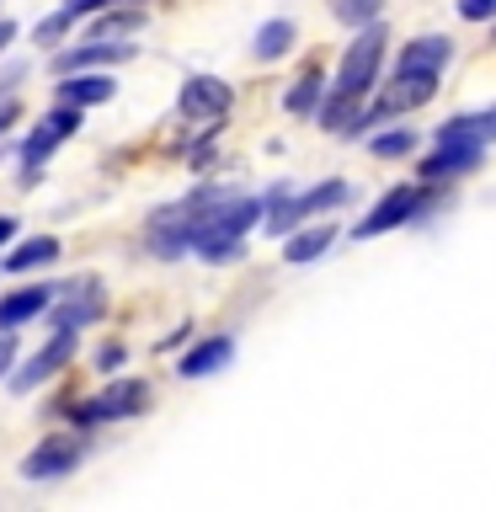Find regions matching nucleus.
I'll list each match as a JSON object with an SVG mask.
<instances>
[{
	"label": "nucleus",
	"instance_id": "20",
	"mask_svg": "<svg viewBox=\"0 0 496 512\" xmlns=\"http://www.w3.org/2000/svg\"><path fill=\"white\" fill-rule=\"evenodd\" d=\"M70 27H75V11H48L38 27H32V43L38 48H59L64 38H70Z\"/></svg>",
	"mask_w": 496,
	"mask_h": 512
},
{
	"label": "nucleus",
	"instance_id": "23",
	"mask_svg": "<svg viewBox=\"0 0 496 512\" xmlns=\"http://www.w3.org/2000/svg\"><path fill=\"white\" fill-rule=\"evenodd\" d=\"M22 80H27V64H6V70H0V102H11V96L22 91Z\"/></svg>",
	"mask_w": 496,
	"mask_h": 512
},
{
	"label": "nucleus",
	"instance_id": "21",
	"mask_svg": "<svg viewBox=\"0 0 496 512\" xmlns=\"http://www.w3.org/2000/svg\"><path fill=\"white\" fill-rule=\"evenodd\" d=\"M368 150H374L379 160H400L416 150V128H390V134H374L368 139Z\"/></svg>",
	"mask_w": 496,
	"mask_h": 512
},
{
	"label": "nucleus",
	"instance_id": "15",
	"mask_svg": "<svg viewBox=\"0 0 496 512\" xmlns=\"http://www.w3.org/2000/svg\"><path fill=\"white\" fill-rule=\"evenodd\" d=\"M331 240H336V224H310V230H288L283 235V262H315V256H326L331 251Z\"/></svg>",
	"mask_w": 496,
	"mask_h": 512
},
{
	"label": "nucleus",
	"instance_id": "27",
	"mask_svg": "<svg viewBox=\"0 0 496 512\" xmlns=\"http://www.w3.org/2000/svg\"><path fill=\"white\" fill-rule=\"evenodd\" d=\"M102 6H112V0H64V11H75V16H96Z\"/></svg>",
	"mask_w": 496,
	"mask_h": 512
},
{
	"label": "nucleus",
	"instance_id": "2",
	"mask_svg": "<svg viewBox=\"0 0 496 512\" xmlns=\"http://www.w3.org/2000/svg\"><path fill=\"white\" fill-rule=\"evenodd\" d=\"M75 128H80V107H64V102H54L38 123L27 128L22 150H16V155H22V187L38 182L43 166H48V155H54L64 139H75Z\"/></svg>",
	"mask_w": 496,
	"mask_h": 512
},
{
	"label": "nucleus",
	"instance_id": "33",
	"mask_svg": "<svg viewBox=\"0 0 496 512\" xmlns=\"http://www.w3.org/2000/svg\"><path fill=\"white\" fill-rule=\"evenodd\" d=\"M112 6H139V0H112Z\"/></svg>",
	"mask_w": 496,
	"mask_h": 512
},
{
	"label": "nucleus",
	"instance_id": "28",
	"mask_svg": "<svg viewBox=\"0 0 496 512\" xmlns=\"http://www.w3.org/2000/svg\"><path fill=\"white\" fill-rule=\"evenodd\" d=\"M16 118H22V107H16V102H0V134H6V128H16Z\"/></svg>",
	"mask_w": 496,
	"mask_h": 512
},
{
	"label": "nucleus",
	"instance_id": "6",
	"mask_svg": "<svg viewBox=\"0 0 496 512\" xmlns=\"http://www.w3.org/2000/svg\"><path fill=\"white\" fill-rule=\"evenodd\" d=\"M422 203H427L422 187H411V182H406V187H390V192L374 203V214L358 219V230H352V235H358V240H374V235H384V230H400V224H411L416 214H422Z\"/></svg>",
	"mask_w": 496,
	"mask_h": 512
},
{
	"label": "nucleus",
	"instance_id": "3",
	"mask_svg": "<svg viewBox=\"0 0 496 512\" xmlns=\"http://www.w3.org/2000/svg\"><path fill=\"white\" fill-rule=\"evenodd\" d=\"M107 310V294H102V278H91V272H80L70 283H54V299H48V320H54V331H80L91 326L96 315Z\"/></svg>",
	"mask_w": 496,
	"mask_h": 512
},
{
	"label": "nucleus",
	"instance_id": "10",
	"mask_svg": "<svg viewBox=\"0 0 496 512\" xmlns=\"http://www.w3.org/2000/svg\"><path fill=\"white\" fill-rule=\"evenodd\" d=\"M486 144H438L427 160H422V182H448V176H464L480 166Z\"/></svg>",
	"mask_w": 496,
	"mask_h": 512
},
{
	"label": "nucleus",
	"instance_id": "8",
	"mask_svg": "<svg viewBox=\"0 0 496 512\" xmlns=\"http://www.w3.org/2000/svg\"><path fill=\"white\" fill-rule=\"evenodd\" d=\"M48 299H54V283H22V288H11V294L0 299V331H22L27 320H38L48 310Z\"/></svg>",
	"mask_w": 496,
	"mask_h": 512
},
{
	"label": "nucleus",
	"instance_id": "18",
	"mask_svg": "<svg viewBox=\"0 0 496 512\" xmlns=\"http://www.w3.org/2000/svg\"><path fill=\"white\" fill-rule=\"evenodd\" d=\"M320 96H326V75H320V70H304V75L294 80V86H288V96H283V107L294 112V118H315Z\"/></svg>",
	"mask_w": 496,
	"mask_h": 512
},
{
	"label": "nucleus",
	"instance_id": "5",
	"mask_svg": "<svg viewBox=\"0 0 496 512\" xmlns=\"http://www.w3.org/2000/svg\"><path fill=\"white\" fill-rule=\"evenodd\" d=\"M80 459H86V438H80V432H48V438L22 459V475L27 480H64Z\"/></svg>",
	"mask_w": 496,
	"mask_h": 512
},
{
	"label": "nucleus",
	"instance_id": "16",
	"mask_svg": "<svg viewBox=\"0 0 496 512\" xmlns=\"http://www.w3.org/2000/svg\"><path fill=\"white\" fill-rule=\"evenodd\" d=\"M139 27H144V11H139V6H102V11H96V22H91V38L128 43Z\"/></svg>",
	"mask_w": 496,
	"mask_h": 512
},
{
	"label": "nucleus",
	"instance_id": "17",
	"mask_svg": "<svg viewBox=\"0 0 496 512\" xmlns=\"http://www.w3.org/2000/svg\"><path fill=\"white\" fill-rule=\"evenodd\" d=\"M294 43H299V27L288 22V16H272V22H262V27H256V38H251V54L262 59V64H272V59H283Z\"/></svg>",
	"mask_w": 496,
	"mask_h": 512
},
{
	"label": "nucleus",
	"instance_id": "1",
	"mask_svg": "<svg viewBox=\"0 0 496 512\" xmlns=\"http://www.w3.org/2000/svg\"><path fill=\"white\" fill-rule=\"evenodd\" d=\"M144 406H150V384H144V379H112V384H102V390H96L91 400H75V406H70V427L96 432L102 422L139 416Z\"/></svg>",
	"mask_w": 496,
	"mask_h": 512
},
{
	"label": "nucleus",
	"instance_id": "29",
	"mask_svg": "<svg viewBox=\"0 0 496 512\" xmlns=\"http://www.w3.org/2000/svg\"><path fill=\"white\" fill-rule=\"evenodd\" d=\"M11 43H16V22H11V16H0V54H6Z\"/></svg>",
	"mask_w": 496,
	"mask_h": 512
},
{
	"label": "nucleus",
	"instance_id": "31",
	"mask_svg": "<svg viewBox=\"0 0 496 512\" xmlns=\"http://www.w3.org/2000/svg\"><path fill=\"white\" fill-rule=\"evenodd\" d=\"M187 336H192V326H176V331L166 336V342H160V352H171V347H182V342H187Z\"/></svg>",
	"mask_w": 496,
	"mask_h": 512
},
{
	"label": "nucleus",
	"instance_id": "26",
	"mask_svg": "<svg viewBox=\"0 0 496 512\" xmlns=\"http://www.w3.org/2000/svg\"><path fill=\"white\" fill-rule=\"evenodd\" d=\"M11 363H16V331H0V379L11 374Z\"/></svg>",
	"mask_w": 496,
	"mask_h": 512
},
{
	"label": "nucleus",
	"instance_id": "13",
	"mask_svg": "<svg viewBox=\"0 0 496 512\" xmlns=\"http://www.w3.org/2000/svg\"><path fill=\"white\" fill-rule=\"evenodd\" d=\"M454 59V48H448V38H416L400 48L395 59V75H443V64Z\"/></svg>",
	"mask_w": 496,
	"mask_h": 512
},
{
	"label": "nucleus",
	"instance_id": "12",
	"mask_svg": "<svg viewBox=\"0 0 496 512\" xmlns=\"http://www.w3.org/2000/svg\"><path fill=\"white\" fill-rule=\"evenodd\" d=\"M64 246H59V235H32V240H11V256H0V272H38L48 262H59Z\"/></svg>",
	"mask_w": 496,
	"mask_h": 512
},
{
	"label": "nucleus",
	"instance_id": "4",
	"mask_svg": "<svg viewBox=\"0 0 496 512\" xmlns=\"http://www.w3.org/2000/svg\"><path fill=\"white\" fill-rule=\"evenodd\" d=\"M70 358H75V331H54V342L38 347L27 363H11V374H6L11 384H6V390H11V395H32L38 384H48L54 374H64V368H70Z\"/></svg>",
	"mask_w": 496,
	"mask_h": 512
},
{
	"label": "nucleus",
	"instance_id": "24",
	"mask_svg": "<svg viewBox=\"0 0 496 512\" xmlns=\"http://www.w3.org/2000/svg\"><path fill=\"white\" fill-rule=\"evenodd\" d=\"M123 358H128V347H123V342L96 347V368H102V374H112V368H123Z\"/></svg>",
	"mask_w": 496,
	"mask_h": 512
},
{
	"label": "nucleus",
	"instance_id": "30",
	"mask_svg": "<svg viewBox=\"0 0 496 512\" xmlns=\"http://www.w3.org/2000/svg\"><path fill=\"white\" fill-rule=\"evenodd\" d=\"M16 240V214H0V246H11Z\"/></svg>",
	"mask_w": 496,
	"mask_h": 512
},
{
	"label": "nucleus",
	"instance_id": "11",
	"mask_svg": "<svg viewBox=\"0 0 496 512\" xmlns=\"http://www.w3.org/2000/svg\"><path fill=\"white\" fill-rule=\"evenodd\" d=\"M123 59H134V43H102V38H91V43H80V48H64V54H54V75L64 70H91V64H123Z\"/></svg>",
	"mask_w": 496,
	"mask_h": 512
},
{
	"label": "nucleus",
	"instance_id": "9",
	"mask_svg": "<svg viewBox=\"0 0 496 512\" xmlns=\"http://www.w3.org/2000/svg\"><path fill=\"white\" fill-rule=\"evenodd\" d=\"M235 363V336H203L198 347H187L182 352V379H208V374H219V368H230Z\"/></svg>",
	"mask_w": 496,
	"mask_h": 512
},
{
	"label": "nucleus",
	"instance_id": "25",
	"mask_svg": "<svg viewBox=\"0 0 496 512\" xmlns=\"http://www.w3.org/2000/svg\"><path fill=\"white\" fill-rule=\"evenodd\" d=\"M459 16H464V22H491L496 0H459Z\"/></svg>",
	"mask_w": 496,
	"mask_h": 512
},
{
	"label": "nucleus",
	"instance_id": "7",
	"mask_svg": "<svg viewBox=\"0 0 496 512\" xmlns=\"http://www.w3.org/2000/svg\"><path fill=\"white\" fill-rule=\"evenodd\" d=\"M230 86H224L219 75H187L182 80V96H176V112H182L187 123H219L224 112H230Z\"/></svg>",
	"mask_w": 496,
	"mask_h": 512
},
{
	"label": "nucleus",
	"instance_id": "19",
	"mask_svg": "<svg viewBox=\"0 0 496 512\" xmlns=\"http://www.w3.org/2000/svg\"><path fill=\"white\" fill-rule=\"evenodd\" d=\"M438 144H486V134H480V112H459V118H448L438 128Z\"/></svg>",
	"mask_w": 496,
	"mask_h": 512
},
{
	"label": "nucleus",
	"instance_id": "14",
	"mask_svg": "<svg viewBox=\"0 0 496 512\" xmlns=\"http://www.w3.org/2000/svg\"><path fill=\"white\" fill-rule=\"evenodd\" d=\"M112 96H118V80L107 70L102 75H75L70 70V80L54 86V102H64V107H91V102H112Z\"/></svg>",
	"mask_w": 496,
	"mask_h": 512
},
{
	"label": "nucleus",
	"instance_id": "22",
	"mask_svg": "<svg viewBox=\"0 0 496 512\" xmlns=\"http://www.w3.org/2000/svg\"><path fill=\"white\" fill-rule=\"evenodd\" d=\"M379 6H384V0H331L336 22H347V27H368V22H379Z\"/></svg>",
	"mask_w": 496,
	"mask_h": 512
},
{
	"label": "nucleus",
	"instance_id": "32",
	"mask_svg": "<svg viewBox=\"0 0 496 512\" xmlns=\"http://www.w3.org/2000/svg\"><path fill=\"white\" fill-rule=\"evenodd\" d=\"M480 134H486V139H496V107H486V112H480Z\"/></svg>",
	"mask_w": 496,
	"mask_h": 512
}]
</instances>
